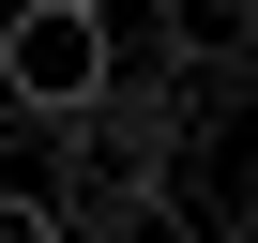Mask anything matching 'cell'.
Instances as JSON below:
<instances>
[{
	"mask_svg": "<svg viewBox=\"0 0 258 243\" xmlns=\"http://www.w3.org/2000/svg\"><path fill=\"white\" fill-rule=\"evenodd\" d=\"M106 0H0V91H16V106H91L106 91Z\"/></svg>",
	"mask_w": 258,
	"mask_h": 243,
	"instance_id": "1",
	"label": "cell"
},
{
	"mask_svg": "<svg viewBox=\"0 0 258 243\" xmlns=\"http://www.w3.org/2000/svg\"><path fill=\"white\" fill-rule=\"evenodd\" d=\"M0 243H76V228H61V198H16L0 183Z\"/></svg>",
	"mask_w": 258,
	"mask_h": 243,
	"instance_id": "2",
	"label": "cell"
}]
</instances>
